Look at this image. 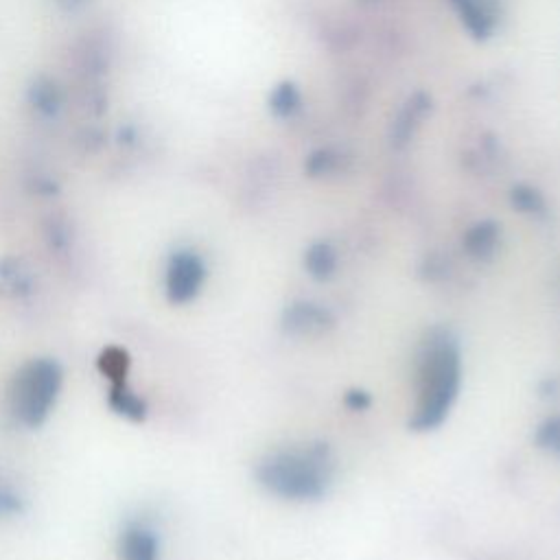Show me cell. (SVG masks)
<instances>
[{
	"label": "cell",
	"instance_id": "cell-2",
	"mask_svg": "<svg viewBox=\"0 0 560 560\" xmlns=\"http://www.w3.org/2000/svg\"><path fill=\"white\" fill-rule=\"evenodd\" d=\"M460 383L462 361L458 348L451 344L436 346L420 370V396L410 427L414 431L436 429L458 399Z\"/></svg>",
	"mask_w": 560,
	"mask_h": 560
},
{
	"label": "cell",
	"instance_id": "cell-11",
	"mask_svg": "<svg viewBox=\"0 0 560 560\" xmlns=\"http://www.w3.org/2000/svg\"><path fill=\"white\" fill-rule=\"evenodd\" d=\"M536 442L545 451L560 455V418H550L536 431Z\"/></svg>",
	"mask_w": 560,
	"mask_h": 560
},
{
	"label": "cell",
	"instance_id": "cell-10",
	"mask_svg": "<svg viewBox=\"0 0 560 560\" xmlns=\"http://www.w3.org/2000/svg\"><path fill=\"white\" fill-rule=\"evenodd\" d=\"M427 105H429V101L423 95L414 97L410 103L405 105V110L401 112L399 121H396V125H394L396 143H405V140L410 138V134L414 132V127L418 125V121L423 119Z\"/></svg>",
	"mask_w": 560,
	"mask_h": 560
},
{
	"label": "cell",
	"instance_id": "cell-1",
	"mask_svg": "<svg viewBox=\"0 0 560 560\" xmlns=\"http://www.w3.org/2000/svg\"><path fill=\"white\" fill-rule=\"evenodd\" d=\"M331 455L326 447L270 455L259 466V480L272 495L294 501L320 499L331 484Z\"/></svg>",
	"mask_w": 560,
	"mask_h": 560
},
{
	"label": "cell",
	"instance_id": "cell-9",
	"mask_svg": "<svg viewBox=\"0 0 560 560\" xmlns=\"http://www.w3.org/2000/svg\"><path fill=\"white\" fill-rule=\"evenodd\" d=\"M451 5L458 9V14L466 25V29H469L477 40L488 38L490 18L486 16V11L480 7L477 0H451Z\"/></svg>",
	"mask_w": 560,
	"mask_h": 560
},
{
	"label": "cell",
	"instance_id": "cell-7",
	"mask_svg": "<svg viewBox=\"0 0 560 560\" xmlns=\"http://www.w3.org/2000/svg\"><path fill=\"white\" fill-rule=\"evenodd\" d=\"M499 239V228L493 221H484V224L473 226L464 237V248L475 259H486V256L493 254L495 245Z\"/></svg>",
	"mask_w": 560,
	"mask_h": 560
},
{
	"label": "cell",
	"instance_id": "cell-13",
	"mask_svg": "<svg viewBox=\"0 0 560 560\" xmlns=\"http://www.w3.org/2000/svg\"><path fill=\"white\" fill-rule=\"evenodd\" d=\"M112 405L119 410L121 414H130L134 418L143 416V403H140L134 394H130L127 390H123L121 385H116V390L112 394Z\"/></svg>",
	"mask_w": 560,
	"mask_h": 560
},
{
	"label": "cell",
	"instance_id": "cell-15",
	"mask_svg": "<svg viewBox=\"0 0 560 560\" xmlns=\"http://www.w3.org/2000/svg\"><path fill=\"white\" fill-rule=\"evenodd\" d=\"M125 364H127V359L123 353H119V350H116V359H110L108 353L103 355V368L112 379H119L125 375Z\"/></svg>",
	"mask_w": 560,
	"mask_h": 560
},
{
	"label": "cell",
	"instance_id": "cell-8",
	"mask_svg": "<svg viewBox=\"0 0 560 560\" xmlns=\"http://www.w3.org/2000/svg\"><path fill=\"white\" fill-rule=\"evenodd\" d=\"M305 267L313 278H318V280L331 278L337 267V254L329 243H315L307 250Z\"/></svg>",
	"mask_w": 560,
	"mask_h": 560
},
{
	"label": "cell",
	"instance_id": "cell-5",
	"mask_svg": "<svg viewBox=\"0 0 560 560\" xmlns=\"http://www.w3.org/2000/svg\"><path fill=\"white\" fill-rule=\"evenodd\" d=\"M283 326L291 335L318 337L333 329V315L313 302H294L283 313Z\"/></svg>",
	"mask_w": 560,
	"mask_h": 560
},
{
	"label": "cell",
	"instance_id": "cell-6",
	"mask_svg": "<svg viewBox=\"0 0 560 560\" xmlns=\"http://www.w3.org/2000/svg\"><path fill=\"white\" fill-rule=\"evenodd\" d=\"M121 560H158L156 536L145 528H130L121 536Z\"/></svg>",
	"mask_w": 560,
	"mask_h": 560
},
{
	"label": "cell",
	"instance_id": "cell-12",
	"mask_svg": "<svg viewBox=\"0 0 560 560\" xmlns=\"http://www.w3.org/2000/svg\"><path fill=\"white\" fill-rule=\"evenodd\" d=\"M298 92L296 88L291 86V84H283L280 86L276 92H274V97H272V110L280 116H289L291 112H294L298 108Z\"/></svg>",
	"mask_w": 560,
	"mask_h": 560
},
{
	"label": "cell",
	"instance_id": "cell-4",
	"mask_svg": "<svg viewBox=\"0 0 560 560\" xmlns=\"http://www.w3.org/2000/svg\"><path fill=\"white\" fill-rule=\"evenodd\" d=\"M206 267L193 252H178L171 256L167 267V296L175 305L191 302L204 285Z\"/></svg>",
	"mask_w": 560,
	"mask_h": 560
},
{
	"label": "cell",
	"instance_id": "cell-16",
	"mask_svg": "<svg viewBox=\"0 0 560 560\" xmlns=\"http://www.w3.org/2000/svg\"><path fill=\"white\" fill-rule=\"evenodd\" d=\"M346 405L350 407V410H355V412H361V410H366V407L370 405V396L366 392H348L346 394Z\"/></svg>",
	"mask_w": 560,
	"mask_h": 560
},
{
	"label": "cell",
	"instance_id": "cell-3",
	"mask_svg": "<svg viewBox=\"0 0 560 560\" xmlns=\"http://www.w3.org/2000/svg\"><path fill=\"white\" fill-rule=\"evenodd\" d=\"M62 385L60 366L51 359H33L11 385V410L20 423L38 427L49 416Z\"/></svg>",
	"mask_w": 560,
	"mask_h": 560
},
{
	"label": "cell",
	"instance_id": "cell-14",
	"mask_svg": "<svg viewBox=\"0 0 560 560\" xmlns=\"http://www.w3.org/2000/svg\"><path fill=\"white\" fill-rule=\"evenodd\" d=\"M512 202H515L519 210H525V213H536V210L543 208L541 195L532 189H525V186H519V189L512 191Z\"/></svg>",
	"mask_w": 560,
	"mask_h": 560
}]
</instances>
